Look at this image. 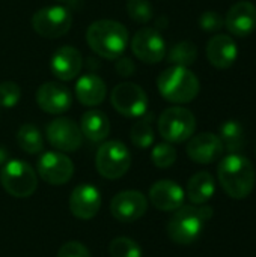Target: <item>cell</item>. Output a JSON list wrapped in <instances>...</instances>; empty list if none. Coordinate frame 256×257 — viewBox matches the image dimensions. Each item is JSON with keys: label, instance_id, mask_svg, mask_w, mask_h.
I'll list each match as a JSON object with an SVG mask.
<instances>
[{"label": "cell", "instance_id": "6da1fadb", "mask_svg": "<svg viewBox=\"0 0 256 257\" xmlns=\"http://www.w3.org/2000/svg\"><path fill=\"white\" fill-rule=\"evenodd\" d=\"M217 178L220 187L231 199L243 200L255 188L256 172L249 158L240 154H229L219 163Z\"/></svg>", "mask_w": 256, "mask_h": 257}, {"label": "cell", "instance_id": "7a4b0ae2", "mask_svg": "<svg viewBox=\"0 0 256 257\" xmlns=\"http://www.w3.org/2000/svg\"><path fill=\"white\" fill-rule=\"evenodd\" d=\"M86 42L98 56L116 60L128 45V30L118 21L98 20L88 27Z\"/></svg>", "mask_w": 256, "mask_h": 257}, {"label": "cell", "instance_id": "3957f363", "mask_svg": "<svg viewBox=\"0 0 256 257\" xmlns=\"http://www.w3.org/2000/svg\"><path fill=\"white\" fill-rule=\"evenodd\" d=\"M213 208L207 205H187L174 211L167 223V235L178 245H190L199 239L204 224L213 217Z\"/></svg>", "mask_w": 256, "mask_h": 257}, {"label": "cell", "instance_id": "277c9868", "mask_svg": "<svg viewBox=\"0 0 256 257\" xmlns=\"http://www.w3.org/2000/svg\"><path fill=\"white\" fill-rule=\"evenodd\" d=\"M160 95L174 104L192 102L201 90L198 77L184 66H170L164 69L157 78Z\"/></svg>", "mask_w": 256, "mask_h": 257}, {"label": "cell", "instance_id": "5b68a950", "mask_svg": "<svg viewBox=\"0 0 256 257\" xmlns=\"http://www.w3.org/2000/svg\"><path fill=\"white\" fill-rule=\"evenodd\" d=\"M0 184L8 194L17 199H26L36 191L38 176L26 161L11 160L0 172Z\"/></svg>", "mask_w": 256, "mask_h": 257}, {"label": "cell", "instance_id": "8992f818", "mask_svg": "<svg viewBox=\"0 0 256 257\" xmlns=\"http://www.w3.org/2000/svg\"><path fill=\"white\" fill-rule=\"evenodd\" d=\"M95 167L103 178L119 179L131 167V154L122 142H104L97 151Z\"/></svg>", "mask_w": 256, "mask_h": 257}, {"label": "cell", "instance_id": "52a82bcc", "mask_svg": "<svg viewBox=\"0 0 256 257\" xmlns=\"http://www.w3.org/2000/svg\"><path fill=\"white\" fill-rule=\"evenodd\" d=\"M195 130L196 117L189 108L169 107L158 117V133L167 143H183L193 137Z\"/></svg>", "mask_w": 256, "mask_h": 257}, {"label": "cell", "instance_id": "ba28073f", "mask_svg": "<svg viewBox=\"0 0 256 257\" xmlns=\"http://www.w3.org/2000/svg\"><path fill=\"white\" fill-rule=\"evenodd\" d=\"M72 26V14L65 6H45L32 17L33 30L42 38H60L69 32Z\"/></svg>", "mask_w": 256, "mask_h": 257}, {"label": "cell", "instance_id": "9c48e42d", "mask_svg": "<svg viewBox=\"0 0 256 257\" xmlns=\"http://www.w3.org/2000/svg\"><path fill=\"white\" fill-rule=\"evenodd\" d=\"M110 101L113 108L125 117H140L148 110V95L134 83L116 84L112 90Z\"/></svg>", "mask_w": 256, "mask_h": 257}, {"label": "cell", "instance_id": "30bf717a", "mask_svg": "<svg viewBox=\"0 0 256 257\" xmlns=\"http://www.w3.org/2000/svg\"><path fill=\"white\" fill-rule=\"evenodd\" d=\"M131 51L145 63H160L166 56V42L158 30L152 27H143L133 36Z\"/></svg>", "mask_w": 256, "mask_h": 257}, {"label": "cell", "instance_id": "8fae6325", "mask_svg": "<svg viewBox=\"0 0 256 257\" xmlns=\"http://www.w3.org/2000/svg\"><path fill=\"white\" fill-rule=\"evenodd\" d=\"M47 139L50 145L60 152H75L83 143L80 126L69 117H56L47 125Z\"/></svg>", "mask_w": 256, "mask_h": 257}, {"label": "cell", "instance_id": "7c38bea8", "mask_svg": "<svg viewBox=\"0 0 256 257\" xmlns=\"http://www.w3.org/2000/svg\"><path fill=\"white\" fill-rule=\"evenodd\" d=\"M38 175L50 185H63L74 175V164L63 152H45L38 160Z\"/></svg>", "mask_w": 256, "mask_h": 257}, {"label": "cell", "instance_id": "4fadbf2b", "mask_svg": "<svg viewBox=\"0 0 256 257\" xmlns=\"http://www.w3.org/2000/svg\"><path fill=\"white\" fill-rule=\"evenodd\" d=\"M148 211V200L143 193L127 190L118 193L110 202L112 215L121 223H134Z\"/></svg>", "mask_w": 256, "mask_h": 257}, {"label": "cell", "instance_id": "5bb4252c", "mask_svg": "<svg viewBox=\"0 0 256 257\" xmlns=\"http://www.w3.org/2000/svg\"><path fill=\"white\" fill-rule=\"evenodd\" d=\"M36 102L39 108L48 114H62L69 110L72 104V93L65 84L47 81L38 87Z\"/></svg>", "mask_w": 256, "mask_h": 257}, {"label": "cell", "instance_id": "9a60e30c", "mask_svg": "<svg viewBox=\"0 0 256 257\" xmlns=\"http://www.w3.org/2000/svg\"><path fill=\"white\" fill-rule=\"evenodd\" d=\"M101 208V193L92 184L77 185L69 196V211L78 220H92Z\"/></svg>", "mask_w": 256, "mask_h": 257}, {"label": "cell", "instance_id": "2e32d148", "mask_svg": "<svg viewBox=\"0 0 256 257\" xmlns=\"http://www.w3.org/2000/svg\"><path fill=\"white\" fill-rule=\"evenodd\" d=\"M223 143L219 136L213 133H201L190 137L187 145V155L198 164H211L223 155Z\"/></svg>", "mask_w": 256, "mask_h": 257}, {"label": "cell", "instance_id": "e0dca14e", "mask_svg": "<svg viewBox=\"0 0 256 257\" xmlns=\"http://www.w3.org/2000/svg\"><path fill=\"white\" fill-rule=\"evenodd\" d=\"M83 66L81 53L71 45H63L57 48L51 59H50V69L56 78L60 81H71L74 80Z\"/></svg>", "mask_w": 256, "mask_h": 257}, {"label": "cell", "instance_id": "ac0fdd59", "mask_svg": "<svg viewBox=\"0 0 256 257\" xmlns=\"http://www.w3.org/2000/svg\"><path fill=\"white\" fill-rule=\"evenodd\" d=\"M225 26L237 38L249 36L256 29V6L250 2H237L226 12Z\"/></svg>", "mask_w": 256, "mask_h": 257}, {"label": "cell", "instance_id": "d6986e66", "mask_svg": "<svg viewBox=\"0 0 256 257\" xmlns=\"http://www.w3.org/2000/svg\"><path fill=\"white\" fill-rule=\"evenodd\" d=\"M186 193L184 190L174 181L163 179L157 181L149 188V200L151 203L163 212H174L184 205Z\"/></svg>", "mask_w": 256, "mask_h": 257}, {"label": "cell", "instance_id": "ffe728a7", "mask_svg": "<svg viewBox=\"0 0 256 257\" xmlns=\"http://www.w3.org/2000/svg\"><path fill=\"white\" fill-rule=\"evenodd\" d=\"M207 57L214 68L226 69L235 63L238 57V47L232 36L216 35L207 44Z\"/></svg>", "mask_w": 256, "mask_h": 257}, {"label": "cell", "instance_id": "44dd1931", "mask_svg": "<svg viewBox=\"0 0 256 257\" xmlns=\"http://www.w3.org/2000/svg\"><path fill=\"white\" fill-rule=\"evenodd\" d=\"M107 95V86L104 80L95 74H84L78 78L75 84L77 99L88 107L100 105Z\"/></svg>", "mask_w": 256, "mask_h": 257}, {"label": "cell", "instance_id": "7402d4cb", "mask_svg": "<svg viewBox=\"0 0 256 257\" xmlns=\"http://www.w3.org/2000/svg\"><path fill=\"white\" fill-rule=\"evenodd\" d=\"M80 130L91 142H103L110 134V122L101 110H88L81 116Z\"/></svg>", "mask_w": 256, "mask_h": 257}, {"label": "cell", "instance_id": "603a6c76", "mask_svg": "<svg viewBox=\"0 0 256 257\" xmlns=\"http://www.w3.org/2000/svg\"><path fill=\"white\" fill-rule=\"evenodd\" d=\"M216 193V182L211 173L198 172L187 184V197L193 205H205Z\"/></svg>", "mask_w": 256, "mask_h": 257}, {"label": "cell", "instance_id": "cb8c5ba5", "mask_svg": "<svg viewBox=\"0 0 256 257\" xmlns=\"http://www.w3.org/2000/svg\"><path fill=\"white\" fill-rule=\"evenodd\" d=\"M219 137L223 143V148L231 154H238L240 151H243V148L246 145L244 130H243L241 123L234 119H229L220 125Z\"/></svg>", "mask_w": 256, "mask_h": 257}, {"label": "cell", "instance_id": "d4e9b609", "mask_svg": "<svg viewBox=\"0 0 256 257\" xmlns=\"http://www.w3.org/2000/svg\"><path fill=\"white\" fill-rule=\"evenodd\" d=\"M17 143L21 151H24L26 154H30V155H36V154L42 152V149H44L42 134L32 123H24L20 126V130L17 133Z\"/></svg>", "mask_w": 256, "mask_h": 257}, {"label": "cell", "instance_id": "484cf974", "mask_svg": "<svg viewBox=\"0 0 256 257\" xmlns=\"http://www.w3.org/2000/svg\"><path fill=\"white\" fill-rule=\"evenodd\" d=\"M152 116H140V119L133 125L131 133H130V139L131 143L139 148V149H146L154 143V130L151 125Z\"/></svg>", "mask_w": 256, "mask_h": 257}, {"label": "cell", "instance_id": "4316f807", "mask_svg": "<svg viewBox=\"0 0 256 257\" xmlns=\"http://www.w3.org/2000/svg\"><path fill=\"white\" fill-rule=\"evenodd\" d=\"M169 62L175 66H190L198 59V47L192 41H183L175 44L167 56Z\"/></svg>", "mask_w": 256, "mask_h": 257}, {"label": "cell", "instance_id": "83f0119b", "mask_svg": "<svg viewBox=\"0 0 256 257\" xmlns=\"http://www.w3.org/2000/svg\"><path fill=\"white\" fill-rule=\"evenodd\" d=\"M109 254L110 257H142L143 251L136 241L119 236L109 244Z\"/></svg>", "mask_w": 256, "mask_h": 257}, {"label": "cell", "instance_id": "f1b7e54d", "mask_svg": "<svg viewBox=\"0 0 256 257\" xmlns=\"http://www.w3.org/2000/svg\"><path fill=\"white\" fill-rule=\"evenodd\" d=\"M151 160L155 167L158 169H169L177 161V149L172 146V143L163 142L154 146L151 152Z\"/></svg>", "mask_w": 256, "mask_h": 257}, {"label": "cell", "instance_id": "f546056e", "mask_svg": "<svg viewBox=\"0 0 256 257\" xmlns=\"http://www.w3.org/2000/svg\"><path fill=\"white\" fill-rule=\"evenodd\" d=\"M127 12L139 24H146L154 17V8L149 0H127Z\"/></svg>", "mask_w": 256, "mask_h": 257}, {"label": "cell", "instance_id": "4dcf8cb0", "mask_svg": "<svg viewBox=\"0 0 256 257\" xmlns=\"http://www.w3.org/2000/svg\"><path fill=\"white\" fill-rule=\"evenodd\" d=\"M20 98H21V89L15 81L0 83V107L12 108L18 104Z\"/></svg>", "mask_w": 256, "mask_h": 257}, {"label": "cell", "instance_id": "1f68e13d", "mask_svg": "<svg viewBox=\"0 0 256 257\" xmlns=\"http://www.w3.org/2000/svg\"><path fill=\"white\" fill-rule=\"evenodd\" d=\"M225 26V18L216 11H205L199 17V27L205 32H219Z\"/></svg>", "mask_w": 256, "mask_h": 257}, {"label": "cell", "instance_id": "d6a6232c", "mask_svg": "<svg viewBox=\"0 0 256 257\" xmlns=\"http://www.w3.org/2000/svg\"><path fill=\"white\" fill-rule=\"evenodd\" d=\"M56 257H92L91 251L88 250L86 245H83L78 241H69L66 244H63Z\"/></svg>", "mask_w": 256, "mask_h": 257}, {"label": "cell", "instance_id": "836d02e7", "mask_svg": "<svg viewBox=\"0 0 256 257\" xmlns=\"http://www.w3.org/2000/svg\"><path fill=\"white\" fill-rule=\"evenodd\" d=\"M116 71L119 75H124V77H130L134 71H136V66L134 63L131 62V59L128 57H118L116 59Z\"/></svg>", "mask_w": 256, "mask_h": 257}, {"label": "cell", "instance_id": "e575fe53", "mask_svg": "<svg viewBox=\"0 0 256 257\" xmlns=\"http://www.w3.org/2000/svg\"><path fill=\"white\" fill-rule=\"evenodd\" d=\"M56 2H60V3H68L69 0H56Z\"/></svg>", "mask_w": 256, "mask_h": 257}]
</instances>
